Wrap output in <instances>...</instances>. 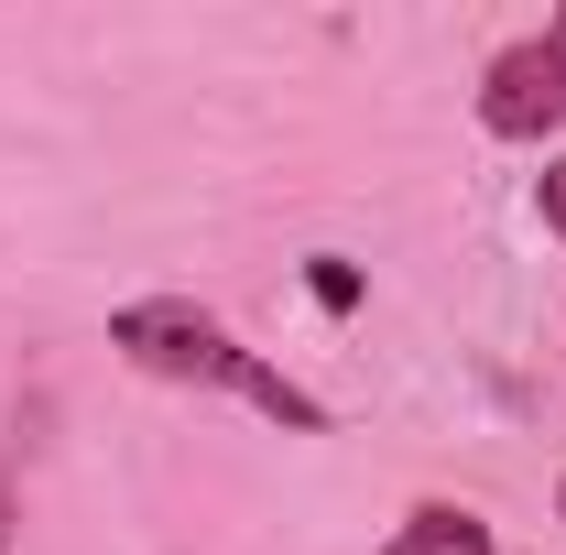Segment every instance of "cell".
I'll return each instance as SVG.
<instances>
[{"instance_id":"1","label":"cell","mask_w":566,"mask_h":555,"mask_svg":"<svg viewBox=\"0 0 566 555\" xmlns=\"http://www.w3.org/2000/svg\"><path fill=\"white\" fill-rule=\"evenodd\" d=\"M109 348L132 359L142 381H175V392H229V404H251L262 425H283V436H327V404L283 370V359H262V348H240V327H218L197 294H142V305H120L109 316Z\"/></svg>"},{"instance_id":"2","label":"cell","mask_w":566,"mask_h":555,"mask_svg":"<svg viewBox=\"0 0 566 555\" xmlns=\"http://www.w3.org/2000/svg\"><path fill=\"white\" fill-rule=\"evenodd\" d=\"M480 132L491 142H556L566 132V44L556 33H512L480 66Z\"/></svg>"},{"instance_id":"3","label":"cell","mask_w":566,"mask_h":555,"mask_svg":"<svg viewBox=\"0 0 566 555\" xmlns=\"http://www.w3.org/2000/svg\"><path fill=\"white\" fill-rule=\"evenodd\" d=\"M381 555H501L491 523L469 512V501H415L392 534H381Z\"/></svg>"},{"instance_id":"4","label":"cell","mask_w":566,"mask_h":555,"mask_svg":"<svg viewBox=\"0 0 566 555\" xmlns=\"http://www.w3.org/2000/svg\"><path fill=\"white\" fill-rule=\"evenodd\" d=\"M305 294H316L327 316H359V262H338V251H316V262H305Z\"/></svg>"},{"instance_id":"5","label":"cell","mask_w":566,"mask_h":555,"mask_svg":"<svg viewBox=\"0 0 566 555\" xmlns=\"http://www.w3.org/2000/svg\"><path fill=\"white\" fill-rule=\"evenodd\" d=\"M534 208H545V229L566 240V153H545V175H534Z\"/></svg>"},{"instance_id":"6","label":"cell","mask_w":566,"mask_h":555,"mask_svg":"<svg viewBox=\"0 0 566 555\" xmlns=\"http://www.w3.org/2000/svg\"><path fill=\"white\" fill-rule=\"evenodd\" d=\"M0 545H11V490H0Z\"/></svg>"},{"instance_id":"7","label":"cell","mask_w":566,"mask_h":555,"mask_svg":"<svg viewBox=\"0 0 566 555\" xmlns=\"http://www.w3.org/2000/svg\"><path fill=\"white\" fill-rule=\"evenodd\" d=\"M545 33H556V44H566V11H556V22H545Z\"/></svg>"},{"instance_id":"8","label":"cell","mask_w":566,"mask_h":555,"mask_svg":"<svg viewBox=\"0 0 566 555\" xmlns=\"http://www.w3.org/2000/svg\"><path fill=\"white\" fill-rule=\"evenodd\" d=\"M556 523H566V480H556Z\"/></svg>"}]
</instances>
